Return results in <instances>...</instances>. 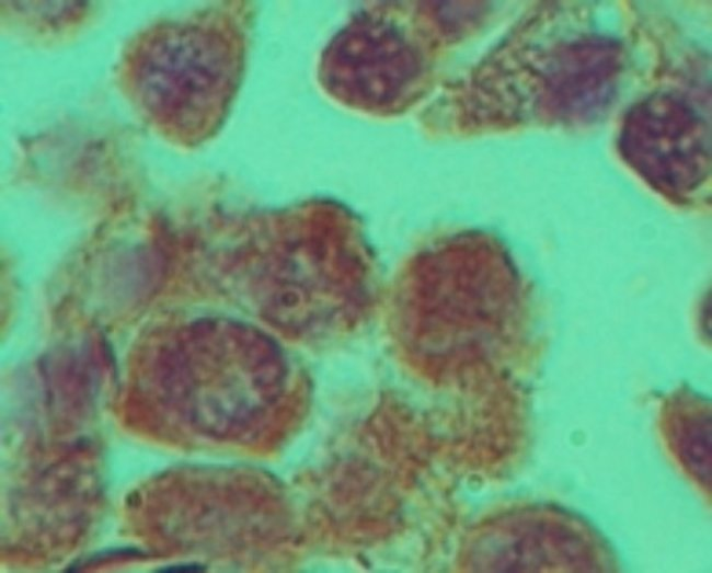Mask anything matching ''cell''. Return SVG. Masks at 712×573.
Returning a JSON list of instances; mask_svg holds the SVG:
<instances>
[{
    "instance_id": "1",
    "label": "cell",
    "mask_w": 712,
    "mask_h": 573,
    "mask_svg": "<svg viewBox=\"0 0 712 573\" xmlns=\"http://www.w3.org/2000/svg\"><path fill=\"white\" fill-rule=\"evenodd\" d=\"M166 33L137 54V90L148 108L184 117L221 94L230 64L213 35L196 30Z\"/></svg>"
},
{
    "instance_id": "2",
    "label": "cell",
    "mask_w": 712,
    "mask_h": 573,
    "mask_svg": "<svg viewBox=\"0 0 712 573\" xmlns=\"http://www.w3.org/2000/svg\"><path fill=\"white\" fill-rule=\"evenodd\" d=\"M206 568L202 564L197 563H182V564H175V565H170V566H164L162 569L156 570V572H164V573H196V572H204Z\"/></svg>"
}]
</instances>
